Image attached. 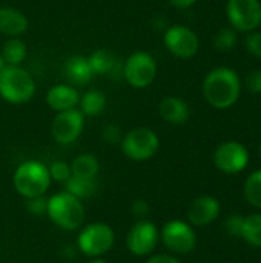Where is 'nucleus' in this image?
I'll list each match as a JSON object with an SVG mask.
<instances>
[{
    "label": "nucleus",
    "instance_id": "12",
    "mask_svg": "<svg viewBox=\"0 0 261 263\" xmlns=\"http://www.w3.org/2000/svg\"><path fill=\"white\" fill-rule=\"evenodd\" d=\"M83 126H85V114L77 108H72L55 114L51 123V134L57 143L69 145L80 137Z\"/></svg>",
    "mask_w": 261,
    "mask_h": 263
},
{
    "label": "nucleus",
    "instance_id": "25",
    "mask_svg": "<svg viewBox=\"0 0 261 263\" xmlns=\"http://www.w3.org/2000/svg\"><path fill=\"white\" fill-rule=\"evenodd\" d=\"M245 199L249 205L261 210V170L254 171L245 182Z\"/></svg>",
    "mask_w": 261,
    "mask_h": 263
},
{
    "label": "nucleus",
    "instance_id": "34",
    "mask_svg": "<svg viewBox=\"0 0 261 263\" xmlns=\"http://www.w3.org/2000/svg\"><path fill=\"white\" fill-rule=\"evenodd\" d=\"M145 263H182L177 257L171 256V254H155L151 256Z\"/></svg>",
    "mask_w": 261,
    "mask_h": 263
},
{
    "label": "nucleus",
    "instance_id": "13",
    "mask_svg": "<svg viewBox=\"0 0 261 263\" xmlns=\"http://www.w3.org/2000/svg\"><path fill=\"white\" fill-rule=\"evenodd\" d=\"M163 42L168 51L178 59L194 57L198 52V46H200L197 34L191 28L183 25L169 26L165 32Z\"/></svg>",
    "mask_w": 261,
    "mask_h": 263
},
{
    "label": "nucleus",
    "instance_id": "9",
    "mask_svg": "<svg viewBox=\"0 0 261 263\" xmlns=\"http://www.w3.org/2000/svg\"><path fill=\"white\" fill-rule=\"evenodd\" d=\"M226 15L234 29L252 32L261 25L260 0H229Z\"/></svg>",
    "mask_w": 261,
    "mask_h": 263
},
{
    "label": "nucleus",
    "instance_id": "38",
    "mask_svg": "<svg viewBox=\"0 0 261 263\" xmlns=\"http://www.w3.org/2000/svg\"><path fill=\"white\" fill-rule=\"evenodd\" d=\"M260 157H261V143H260Z\"/></svg>",
    "mask_w": 261,
    "mask_h": 263
},
{
    "label": "nucleus",
    "instance_id": "33",
    "mask_svg": "<svg viewBox=\"0 0 261 263\" xmlns=\"http://www.w3.org/2000/svg\"><path fill=\"white\" fill-rule=\"evenodd\" d=\"M131 211H132V214H134L135 217L145 219V217L149 214L151 208H149V203H148L145 199H135V200L132 202V205H131Z\"/></svg>",
    "mask_w": 261,
    "mask_h": 263
},
{
    "label": "nucleus",
    "instance_id": "31",
    "mask_svg": "<svg viewBox=\"0 0 261 263\" xmlns=\"http://www.w3.org/2000/svg\"><path fill=\"white\" fill-rule=\"evenodd\" d=\"M102 139H103L106 143H111V145L120 143L122 139H123V134H122L120 126H117V125H106V126L102 129Z\"/></svg>",
    "mask_w": 261,
    "mask_h": 263
},
{
    "label": "nucleus",
    "instance_id": "18",
    "mask_svg": "<svg viewBox=\"0 0 261 263\" xmlns=\"http://www.w3.org/2000/svg\"><path fill=\"white\" fill-rule=\"evenodd\" d=\"M65 77L71 85H86L92 79V71L88 63V59L83 55H72L63 65Z\"/></svg>",
    "mask_w": 261,
    "mask_h": 263
},
{
    "label": "nucleus",
    "instance_id": "29",
    "mask_svg": "<svg viewBox=\"0 0 261 263\" xmlns=\"http://www.w3.org/2000/svg\"><path fill=\"white\" fill-rule=\"evenodd\" d=\"M46 208H48V199L45 196L26 199V210L32 216H46Z\"/></svg>",
    "mask_w": 261,
    "mask_h": 263
},
{
    "label": "nucleus",
    "instance_id": "15",
    "mask_svg": "<svg viewBox=\"0 0 261 263\" xmlns=\"http://www.w3.org/2000/svg\"><path fill=\"white\" fill-rule=\"evenodd\" d=\"M80 94L71 85H55L46 92V103L55 112L72 109L78 105Z\"/></svg>",
    "mask_w": 261,
    "mask_h": 263
},
{
    "label": "nucleus",
    "instance_id": "7",
    "mask_svg": "<svg viewBox=\"0 0 261 263\" xmlns=\"http://www.w3.org/2000/svg\"><path fill=\"white\" fill-rule=\"evenodd\" d=\"M157 76V63L149 52L135 51L132 52L123 66L125 80L137 89L148 88Z\"/></svg>",
    "mask_w": 261,
    "mask_h": 263
},
{
    "label": "nucleus",
    "instance_id": "28",
    "mask_svg": "<svg viewBox=\"0 0 261 263\" xmlns=\"http://www.w3.org/2000/svg\"><path fill=\"white\" fill-rule=\"evenodd\" d=\"M243 222L245 217L240 214H231L226 220H225V231L232 236V237H242V230H243Z\"/></svg>",
    "mask_w": 261,
    "mask_h": 263
},
{
    "label": "nucleus",
    "instance_id": "26",
    "mask_svg": "<svg viewBox=\"0 0 261 263\" xmlns=\"http://www.w3.org/2000/svg\"><path fill=\"white\" fill-rule=\"evenodd\" d=\"M237 45V31L234 28H222L214 35V48L222 52L232 51Z\"/></svg>",
    "mask_w": 261,
    "mask_h": 263
},
{
    "label": "nucleus",
    "instance_id": "17",
    "mask_svg": "<svg viewBox=\"0 0 261 263\" xmlns=\"http://www.w3.org/2000/svg\"><path fill=\"white\" fill-rule=\"evenodd\" d=\"M29 22L26 15L11 6L0 8V32L9 37H18L26 32Z\"/></svg>",
    "mask_w": 261,
    "mask_h": 263
},
{
    "label": "nucleus",
    "instance_id": "1",
    "mask_svg": "<svg viewBox=\"0 0 261 263\" xmlns=\"http://www.w3.org/2000/svg\"><path fill=\"white\" fill-rule=\"evenodd\" d=\"M240 77L228 66L214 68L203 80V96L206 102L217 109H228L234 106L240 97Z\"/></svg>",
    "mask_w": 261,
    "mask_h": 263
},
{
    "label": "nucleus",
    "instance_id": "27",
    "mask_svg": "<svg viewBox=\"0 0 261 263\" xmlns=\"http://www.w3.org/2000/svg\"><path fill=\"white\" fill-rule=\"evenodd\" d=\"M49 176H51V180H55V182H60V183H65L69 177H71V165L63 162V160H55L52 162L49 166Z\"/></svg>",
    "mask_w": 261,
    "mask_h": 263
},
{
    "label": "nucleus",
    "instance_id": "35",
    "mask_svg": "<svg viewBox=\"0 0 261 263\" xmlns=\"http://www.w3.org/2000/svg\"><path fill=\"white\" fill-rule=\"evenodd\" d=\"M172 6L178 8V9H186L189 6H192L197 0H168Z\"/></svg>",
    "mask_w": 261,
    "mask_h": 263
},
{
    "label": "nucleus",
    "instance_id": "20",
    "mask_svg": "<svg viewBox=\"0 0 261 263\" xmlns=\"http://www.w3.org/2000/svg\"><path fill=\"white\" fill-rule=\"evenodd\" d=\"M100 171V163L94 154H80L71 163V176L83 179H97Z\"/></svg>",
    "mask_w": 261,
    "mask_h": 263
},
{
    "label": "nucleus",
    "instance_id": "4",
    "mask_svg": "<svg viewBox=\"0 0 261 263\" xmlns=\"http://www.w3.org/2000/svg\"><path fill=\"white\" fill-rule=\"evenodd\" d=\"M35 94V82L22 66L6 65L0 72V97L12 105L29 102Z\"/></svg>",
    "mask_w": 261,
    "mask_h": 263
},
{
    "label": "nucleus",
    "instance_id": "37",
    "mask_svg": "<svg viewBox=\"0 0 261 263\" xmlns=\"http://www.w3.org/2000/svg\"><path fill=\"white\" fill-rule=\"evenodd\" d=\"M88 263H106L103 259H100V257H95V259H92L91 262H88Z\"/></svg>",
    "mask_w": 261,
    "mask_h": 263
},
{
    "label": "nucleus",
    "instance_id": "32",
    "mask_svg": "<svg viewBox=\"0 0 261 263\" xmlns=\"http://www.w3.org/2000/svg\"><path fill=\"white\" fill-rule=\"evenodd\" d=\"M245 86L249 92L261 94V69L251 71L245 79Z\"/></svg>",
    "mask_w": 261,
    "mask_h": 263
},
{
    "label": "nucleus",
    "instance_id": "30",
    "mask_svg": "<svg viewBox=\"0 0 261 263\" xmlns=\"http://www.w3.org/2000/svg\"><path fill=\"white\" fill-rule=\"evenodd\" d=\"M246 49L251 55L261 59V31H252L246 37Z\"/></svg>",
    "mask_w": 261,
    "mask_h": 263
},
{
    "label": "nucleus",
    "instance_id": "6",
    "mask_svg": "<svg viewBox=\"0 0 261 263\" xmlns=\"http://www.w3.org/2000/svg\"><path fill=\"white\" fill-rule=\"evenodd\" d=\"M123 154L135 162H145L152 159L160 148L158 136L149 128H134L126 133L120 142Z\"/></svg>",
    "mask_w": 261,
    "mask_h": 263
},
{
    "label": "nucleus",
    "instance_id": "21",
    "mask_svg": "<svg viewBox=\"0 0 261 263\" xmlns=\"http://www.w3.org/2000/svg\"><path fill=\"white\" fill-rule=\"evenodd\" d=\"M65 186L69 194L75 196L80 200H85V199L92 197L97 193L98 182H97V179H83V177L71 176L65 182Z\"/></svg>",
    "mask_w": 261,
    "mask_h": 263
},
{
    "label": "nucleus",
    "instance_id": "36",
    "mask_svg": "<svg viewBox=\"0 0 261 263\" xmlns=\"http://www.w3.org/2000/svg\"><path fill=\"white\" fill-rule=\"evenodd\" d=\"M6 66V63H5V60H3V57H2V54H0V72H2V69Z\"/></svg>",
    "mask_w": 261,
    "mask_h": 263
},
{
    "label": "nucleus",
    "instance_id": "23",
    "mask_svg": "<svg viewBox=\"0 0 261 263\" xmlns=\"http://www.w3.org/2000/svg\"><path fill=\"white\" fill-rule=\"evenodd\" d=\"M2 57L6 65L20 66L26 59V45L18 37H11L5 42L2 49Z\"/></svg>",
    "mask_w": 261,
    "mask_h": 263
},
{
    "label": "nucleus",
    "instance_id": "8",
    "mask_svg": "<svg viewBox=\"0 0 261 263\" xmlns=\"http://www.w3.org/2000/svg\"><path fill=\"white\" fill-rule=\"evenodd\" d=\"M163 245L174 254H189L197 247V234L192 227L183 220H169L160 231Z\"/></svg>",
    "mask_w": 261,
    "mask_h": 263
},
{
    "label": "nucleus",
    "instance_id": "11",
    "mask_svg": "<svg viewBox=\"0 0 261 263\" xmlns=\"http://www.w3.org/2000/svg\"><path fill=\"white\" fill-rule=\"evenodd\" d=\"M214 165L225 174H238L249 163V153L245 145L235 140L220 143L212 156Z\"/></svg>",
    "mask_w": 261,
    "mask_h": 263
},
{
    "label": "nucleus",
    "instance_id": "16",
    "mask_svg": "<svg viewBox=\"0 0 261 263\" xmlns=\"http://www.w3.org/2000/svg\"><path fill=\"white\" fill-rule=\"evenodd\" d=\"M160 117L169 125H183L189 119V106L180 97H165L158 105Z\"/></svg>",
    "mask_w": 261,
    "mask_h": 263
},
{
    "label": "nucleus",
    "instance_id": "22",
    "mask_svg": "<svg viewBox=\"0 0 261 263\" xmlns=\"http://www.w3.org/2000/svg\"><path fill=\"white\" fill-rule=\"evenodd\" d=\"M80 111L85 116H100L106 108V96L98 89H91L80 97Z\"/></svg>",
    "mask_w": 261,
    "mask_h": 263
},
{
    "label": "nucleus",
    "instance_id": "10",
    "mask_svg": "<svg viewBox=\"0 0 261 263\" xmlns=\"http://www.w3.org/2000/svg\"><path fill=\"white\" fill-rule=\"evenodd\" d=\"M160 240V231L155 223L140 219L137 220L126 236V247L132 256L145 257L149 256Z\"/></svg>",
    "mask_w": 261,
    "mask_h": 263
},
{
    "label": "nucleus",
    "instance_id": "24",
    "mask_svg": "<svg viewBox=\"0 0 261 263\" xmlns=\"http://www.w3.org/2000/svg\"><path fill=\"white\" fill-rule=\"evenodd\" d=\"M242 237L248 245L261 248V214H251L245 217Z\"/></svg>",
    "mask_w": 261,
    "mask_h": 263
},
{
    "label": "nucleus",
    "instance_id": "2",
    "mask_svg": "<svg viewBox=\"0 0 261 263\" xmlns=\"http://www.w3.org/2000/svg\"><path fill=\"white\" fill-rule=\"evenodd\" d=\"M46 216L63 231H77L85 223V206L80 199L68 191L57 193L48 199Z\"/></svg>",
    "mask_w": 261,
    "mask_h": 263
},
{
    "label": "nucleus",
    "instance_id": "3",
    "mask_svg": "<svg viewBox=\"0 0 261 263\" xmlns=\"http://www.w3.org/2000/svg\"><path fill=\"white\" fill-rule=\"evenodd\" d=\"M12 183L15 191L25 199L45 196L51 186L49 170L38 160H26L17 166Z\"/></svg>",
    "mask_w": 261,
    "mask_h": 263
},
{
    "label": "nucleus",
    "instance_id": "19",
    "mask_svg": "<svg viewBox=\"0 0 261 263\" xmlns=\"http://www.w3.org/2000/svg\"><path fill=\"white\" fill-rule=\"evenodd\" d=\"M88 63L91 66L92 74H98V76H106L115 71L118 62L115 59V55L108 51V49H95L89 57H88Z\"/></svg>",
    "mask_w": 261,
    "mask_h": 263
},
{
    "label": "nucleus",
    "instance_id": "5",
    "mask_svg": "<svg viewBox=\"0 0 261 263\" xmlns=\"http://www.w3.org/2000/svg\"><path fill=\"white\" fill-rule=\"evenodd\" d=\"M115 234L108 223L92 222L82 227L77 237V248L88 257H102L112 250Z\"/></svg>",
    "mask_w": 261,
    "mask_h": 263
},
{
    "label": "nucleus",
    "instance_id": "14",
    "mask_svg": "<svg viewBox=\"0 0 261 263\" xmlns=\"http://www.w3.org/2000/svg\"><path fill=\"white\" fill-rule=\"evenodd\" d=\"M220 216V202L212 196L194 199L188 208V220L194 227H206Z\"/></svg>",
    "mask_w": 261,
    "mask_h": 263
}]
</instances>
